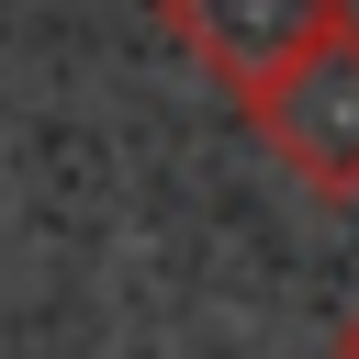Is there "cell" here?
I'll use <instances>...</instances> for the list:
<instances>
[{
    "mask_svg": "<svg viewBox=\"0 0 359 359\" xmlns=\"http://www.w3.org/2000/svg\"><path fill=\"white\" fill-rule=\"evenodd\" d=\"M247 123L269 135V157H280L303 191L348 202V191H359V22H337L314 56H292V67L247 101Z\"/></svg>",
    "mask_w": 359,
    "mask_h": 359,
    "instance_id": "obj_1",
    "label": "cell"
},
{
    "mask_svg": "<svg viewBox=\"0 0 359 359\" xmlns=\"http://www.w3.org/2000/svg\"><path fill=\"white\" fill-rule=\"evenodd\" d=\"M337 22H348L337 0H168V34H180L213 79H236L247 101H258L292 56H314Z\"/></svg>",
    "mask_w": 359,
    "mask_h": 359,
    "instance_id": "obj_2",
    "label": "cell"
}]
</instances>
